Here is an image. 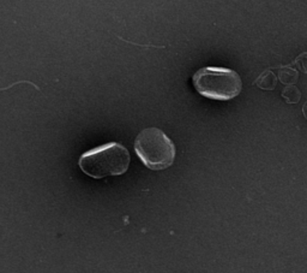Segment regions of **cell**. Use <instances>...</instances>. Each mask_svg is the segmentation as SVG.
Wrapping results in <instances>:
<instances>
[{"label": "cell", "mask_w": 307, "mask_h": 273, "mask_svg": "<svg viewBox=\"0 0 307 273\" xmlns=\"http://www.w3.org/2000/svg\"><path fill=\"white\" fill-rule=\"evenodd\" d=\"M78 165L83 172L95 180L120 176L128 170L130 153L119 142H108L83 153Z\"/></svg>", "instance_id": "cell-1"}, {"label": "cell", "mask_w": 307, "mask_h": 273, "mask_svg": "<svg viewBox=\"0 0 307 273\" xmlns=\"http://www.w3.org/2000/svg\"><path fill=\"white\" fill-rule=\"evenodd\" d=\"M194 88L202 96L217 101H229L238 96L243 89L239 73L222 66H207L192 77Z\"/></svg>", "instance_id": "cell-2"}, {"label": "cell", "mask_w": 307, "mask_h": 273, "mask_svg": "<svg viewBox=\"0 0 307 273\" xmlns=\"http://www.w3.org/2000/svg\"><path fill=\"white\" fill-rule=\"evenodd\" d=\"M135 150L142 163L150 170L161 171L173 165L176 145L159 128H148L137 135Z\"/></svg>", "instance_id": "cell-3"}, {"label": "cell", "mask_w": 307, "mask_h": 273, "mask_svg": "<svg viewBox=\"0 0 307 273\" xmlns=\"http://www.w3.org/2000/svg\"><path fill=\"white\" fill-rule=\"evenodd\" d=\"M278 77H280V81L284 85L294 86V83L298 81V72L294 68H292V65H287L281 69Z\"/></svg>", "instance_id": "cell-4"}, {"label": "cell", "mask_w": 307, "mask_h": 273, "mask_svg": "<svg viewBox=\"0 0 307 273\" xmlns=\"http://www.w3.org/2000/svg\"><path fill=\"white\" fill-rule=\"evenodd\" d=\"M276 83H277L276 76L270 71H265L263 75L257 80V85L259 86L261 89L273 90L275 87H276Z\"/></svg>", "instance_id": "cell-5"}, {"label": "cell", "mask_w": 307, "mask_h": 273, "mask_svg": "<svg viewBox=\"0 0 307 273\" xmlns=\"http://www.w3.org/2000/svg\"><path fill=\"white\" fill-rule=\"evenodd\" d=\"M282 96L284 98L288 104H298L300 99H301V93L295 86H288L282 92Z\"/></svg>", "instance_id": "cell-6"}, {"label": "cell", "mask_w": 307, "mask_h": 273, "mask_svg": "<svg viewBox=\"0 0 307 273\" xmlns=\"http://www.w3.org/2000/svg\"><path fill=\"white\" fill-rule=\"evenodd\" d=\"M293 65H296L302 72L307 73V52H303V53L300 54L299 57L295 59L294 63H293L292 66Z\"/></svg>", "instance_id": "cell-7"}, {"label": "cell", "mask_w": 307, "mask_h": 273, "mask_svg": "<svg viewBox=\"0 0 307 273\" xmlns=\"http://www.w3.org/2000/svg\"><path fill=\"white\" fill-rule=\"evenodd\" d=\"M302 114H303V117H305L307 120V101L305 103V105L302 106Z\"/></svg>", "instance_id": "cell-8"}]
</instances>
